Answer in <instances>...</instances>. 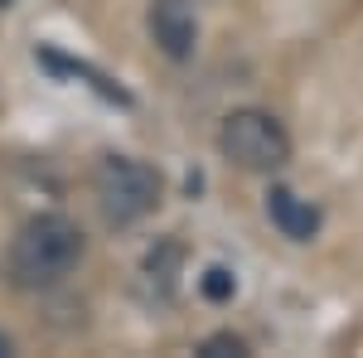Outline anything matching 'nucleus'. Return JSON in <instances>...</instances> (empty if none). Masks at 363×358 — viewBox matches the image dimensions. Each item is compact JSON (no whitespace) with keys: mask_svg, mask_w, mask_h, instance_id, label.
I'll use <instances>...</instances> for the list:
<instances>
[{"mask_svg":"<svg viewBox=\"0 0 363 358\" xmlns=\"http://www.w3.org/2000/svg\"><path fill=\"white\" fill-rule=\"evenodd\" d=\"M10 349H15V344H10V334H0V358L10 354Z\"/></svg>","mask_w":363,"mask_h":358,"instance_id":"9","label":"nucleus"},{"mask_svg":"<svg viewBox=\"0 0 363 358\" xmlns=\"http://www.w3.org/2000/svg\"><path fill=\"white\" fill-rule=\"evenodd\" d=\"M267 218L281 228V237H291V242H310L315 233H320V208L301 198L296 189H286V184H272L267 194Z\"/></svg>","mask_w":363,"mask_h":358,"instance_id":"5","label":"nucleus"},{"mask_svg":"<svg viewBox=\"0 0 363 358\" xmlns=\"http://www.w3.org/2000/svg\"><path fill=\"white\" fill-rule=\"evenodd\" d=\"M92 198L112 228H131L160 208L165 179L155 165H145L136 155H102L92 169Z\"/></svg>","mask_w":363,"mask_h":358,"instance_id":"2","label":"nucleus"},{"mask_svg":"<svg viewBox=\"0 0 363 358\" xmlns=\"http://www.w3.org/2000/svg\"><path fill=\"white\" fill-rule=\"evenodd\" d=\"M83 228L63 213H39L15 233V247H10V276L15 286L25 291H49L63 276L83 262Z\"/></svg>","mask_w":363,"mask_h":358,"instance_id":"1","label":"nucleus"},{"mask_svg":"<svg viewBox=\"0 0 363 358\" xmlns=\"http://www.w3.org/2000/svg\"><path fill=\"white\" fill-rule=\"evenodd\" d=\"M179 267H184V247H179L174 237H165V242H155V247L145 252L140 276H145V286H150L155 296H169L174 281H179Z\"/></svg>","mask_w":363,"mask_h":358,"instance_id":"6","label":"nucleus"},{"mask_svg":"<svg viewBox=\"0 0 363 358\" xmlns=\"http://www.w3.org/2000/svg\"><path fill=\"white\" fill-rule=\"evenodd\" d=\"M199 354L203 358H247V344L233 330H218V334H208V339L199 344Z\"/></svg>","mask_w":363,"mask_h":358,"instance_id":"8","label":"nucleus"},{"mask_svg":"<svg viewBox=\"0 0 363 358\" xmlns=\"http://www.w3.org/2000/svg\"><path fill=\"white\" fill-rule=\"evenodd\" d=\"M218 150H223L228 165L247 169V174H277V169L291 165V131L272 111L238 107L218 126Z\"/></svg>","mask_w":363,"mask_h":358,"instance_id":"3","label":"nucleus"},{"mask_svg":"<svg viewBox=\"0 0 363 358\" xmlns=\"http://www.w3.org/2000/svg\"><path fill=\"white\" fill-rule=\"evenodd\" d=\"M150 39H155V49L165 58H174V63L194 58V49H199L194 10H189L184 0H155V5H150Z\"/></svg>","mask_w":363,"mask_h":358,"instance_id":"4","label":"nucleus"},{"mask_svg":"<svg viewBox=\"0 0 363 358\" xmlns=\"http://www.w3.org/2000/svg\"><path fill=\"white\" fill-rule=\"evenodd\" d=\"M199 291H203V301L228 305L233 296H238V276L228 272V267H208V272L199 276Z\"/></svg>","mask_w":363,"mask_h":358,"instance_id":"7","label":"nucleus"}]
</instances>
